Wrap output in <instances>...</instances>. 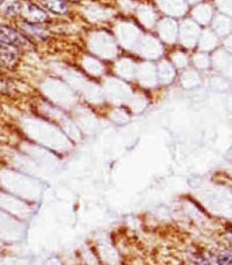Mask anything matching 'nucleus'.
I'll use <instances>...</instances> for the list:
<instances>
[{"label": "nucleus", "instance_id": "obj_1", "mask_svg": "<svg viewBox=\"0 0 232 265\" xmlns=\"http://www.w3.org/2000/svg\"><path fill=\"white\" fill-rule=\"evenodd\" d=\"M0 41L11 44L18 49H25V50L33 48L32 42L26 36H23L21 33L16 32L14 28L4 25H0Z\"/></svg>", "mask_w": 232, "mask_h": 265}, {"label": "nucleus", "instance_id": "obj_2", "mask_svg": "<svg viewBox=\"0 0 232 265\" xmlns=\"http://www.w3.org/2000/svg\"><path fill=\"white\" fill-rule=\"evenodd\" d=\"M21 14L23 18L31 23H42L46 21L48 16L41 7L36 6L32 2H26V6H22Z\"/></svg>", "mask_w": 232, "mask_h": 265}, {"label": "nucleus", "instance_id": "obj_3", "mask_svg": "<svg viewBox=\"0 0 232 265\" xmlns=\"http://www.w3.org/2000/svg\"><path fill=\"white\" fill-rule=\"evenodd\" d=\"M19 57L18 48L0 41V64L9 66L14 64Z\"/></svg>", "mask_w": 232, "mask_h": 265}, {"label": "nucleus", "instance_id": "obj_4", "mask_svg": "<svg viewBox=\"0 0 232 265\" xmlns=\"http://www.w3.org/2000/svg\"><path fill=\"white\" fill-rule=\"evenodd\" d=\"M22 5L20 2V0H2V2L0 4V11H1L4 16H16L21 13Z\"/></svg>", "mask_w": 232, "mask_h": 265}, {"label": "nucleus", "instance_id": "obj_5", "mask_svg": "<svg viewBox=\"0 0 232 265\" xmlns=\"http://www.w3.org/2000/svg\"><path fill=\"white\" fill-rule=\"evenodd\" d=\"M21 28L25 31L27 34H31L34 37L44 39L46 38V32L44 28H42L41 26H39L38 23H31V22H23L21 25Z\"/></svg>", "mask_w": 232, "mask_h": 265}, {"label": "nucleus", "instance_id": "obj_6", "mask_svg": "<svg viewBox=\"0 0 232 265\" xmlns=\"http://www.w3.org/2000/svg\"><path fill=\"white\" fill-rule=\"evenodd\" d=\"M42 4L48 9H50L51 12L57 13V14H63L68 11V6H66L64 0H42Z\"/></svg>", "mask_w": 232, "mask_h": 265}, {"label": "nucleus", "instance_id": "obj_7", "mask_svg": "<svg viewBox=\"0 0 232 265\" xmlns=\"http://www.w3.org/2000/svg\"><path fill=\"white\" fill-rule=\"evenodd\" d=\"M204 262L205 265H227L220 257L213 256V255H208V256L204 258Z\"/></svg>", "mask_w": 232, "mask_h": 265}, {"label": "nucleus", "instance_id": "obj_8", "mask_svg": "<svg viewBox=\"0 0 232 265\" xmlns=\"http://www.w3.org/2000/svg\"><path fill=\"white\" fill-rule=\"evenodd\" d=\"M218 257H220L221 260L223 261L227 265H232V253L231 251H222V253L218 255Z\"/></svg>", "mask_w": 232, "mask_h": 265}]
</instances>
